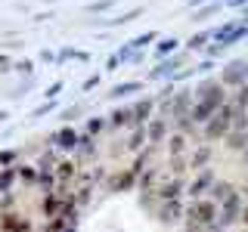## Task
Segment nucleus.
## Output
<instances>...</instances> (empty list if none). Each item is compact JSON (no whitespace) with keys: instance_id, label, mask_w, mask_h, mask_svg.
Wrapping results in <instances>:
<instances>
[{"instance_id":"1","label":"nucleus","mask_w":248,"mask_h":232,"mask_svg":"<svg viewBox=\"0 0 248 232\" xmlns=\"http://www.w3.org/2000/svg\"><path fill=\"white\" fill-rule=\"evenodd\" d=\"M223 108V87L217 81H205L196 90V105H192V121L208 124L217 112Z\"/></svg>"},{"instance_id":"2","label":"nucleus","mask_w":248,"mask_h":232,"mask_svg":"<svg viewBox=\"0 0 248 232\" xmlns=\"http://www.w3.org/2000/svg\"><path fill=\"white\" fill-rule=\"evenodd\" d=\"M236 118H239L236 108H232V105H223L220 112H217L214 118L205 124V139H223V136H230V130L236 127Z\"/></svg>"},{"instance_id":"3","label":"nucleus","mask_w":248,"mask_h":232,"mask_svg":"<svg viewBox=\"0 0 248 232\" xmlns=\"http://www.w3.org/2000/svg\"><path fill=\"white\" fill-rule=\"evenodd\" d=\"M217 220V201L211 198H196L189 204V211H186V223H196V226H211Z\"/></svg>"},{"instance_id":"4","label":"nucleus","mask_w":248,"mask_h":232,"mask_svg":"<svg viewBox=\"0 0 248 232\" xmlns=\"http://www.w3.org/2000/svg\"><path fill=\"white\" fill-rule=\"evenodd\" d=\"M223 84H230V87H239V84H248V62L245 59H236L230 62L227 68H223Z\"/></svg>"},{"instance_id":"5","label":"nucleus","mask_w":248,"mask_h":232,"mask_svg":"<svg viewBox=\"0 0 248 232\" xmlns=\"http://www.w3.org/2000/svg\"><path fill=\"white\" fill-rule=\"evenodd\" d=\"M0 232H31V223L22 214L6 211V214H0Z\"/></svg>"},{"instance_id":"6","label":"nucleus","mask_w":248,"mask_h":232,"mask_svg":"<svg viewBox=\"0 0 248 232\" xmlns=\"http://www.w3.org/2000/svg\"><path fill=\"white\" fill-rule=\"evenodd\" d=\"M242 217V198H239V192H232V195L223 201V211H220V226H230L232 220H239Z\"/></svg>"},{"instance_id":"7","label":"nucleus","mask_w":248,"mask_h":232,"mask_svg":"<svg viewBox=\"0 0 248 232\" xmlns=\"http://www.w3.org/2000/svg\"><path fill=\"white\" fill-rule=\"evenodd\" d=\"M137 186V170H118V174H112V180H108V192H127Z\"/></svg>"},{"instance_id":"8","label":"nucleus","mask_w":248,"mask_h":232,"mask_svg":"<svg viewBox=\"0 0 248 232\" xmlns=\"http://www.w3.org/2000/svg\"><path fill=\"white\" fill-rule=\"evenodd\" d=\"M180 217H183V207H180V201H161L158 220L165 223V226H170V223H177Z\"/></svg>"},{"instance_id":"9","label":"nucleus","mask_w":248,"mask_h":232,"mask_svg":"<svg viewBox=\"0 0 248 232\" xmlns=\"http://www.w3.org/2000/svg\"><path fill=\"white\" fill-rule=\"evenodd\" d=\"M53 139H56V145H59V149H78V145H81V136H78L72 127H62V130H59V133L53 136Z\"/></svg>"},{"instance_id":"10","label":"nucleus","mask_w":248,"mask_h":232,"mask_svg":"<svg viewBox=\"0 0 248 232\" xmlns=\"http://www.w3.org/2000/svg\"><path fill=\"white\" fill-rule=\"evenodd\" d=\"M211 186H214V174H211V170H205V174H199L196 183L189 186V195L192 198H202V192H208Z\"/></svg>"},{"instance_id":"11","label":"nucleus","mask_w":248,"mask_h":232,"mask_svg":"<svg viewBox=\"0 0 248 232\" xmlns=\"http://www.w3.org/2000/svg\"><path fill=\"white\" fill-rule=\"evenodd\" d=\"M152 99H140V102L134 105V127H143L146 121H149V115H152Z\"/></svg>"},{"instance_id":"12","label":"nucleus","mask_w":248,"mask_h":232,"mask_svg":"<svg viewBox=\"0 0 248 232\" xmlns=\"http://www.w3.org/2000/svg\"><path fill=\"white\" fill-rule=\"evenodd\" d=\"M78 176V164L75 161H62V164H56V180L65 186V183H72Z\"/></svg>"},{"instance_id":"13","label":"nucleus","mask_w":248,"mask_h":232,"mask_svg":"<svg viewBox=\"0 0 248 232\" xmlns=\"http://www.w3.org/2000/svg\"><path fill=\"white\" fill-rule=\"evenodd\" d=\"M183 192V180H170V183H165L158 189V198L161 201H177V195Z\"/></svg>"},{"instance_id":"14","label":"nucleus","mask_w":248,"mask_h":232,"mask_svg":"<svg viewBox=\"0 0 248 232\" xmlns=\"http://www.w3.org/2000/svg\"><path fill=\"white\" fill-rule=\"evenodd\" d=\"M165 133H168V124H165V118L152 121L149 127H146V136H149V143H161V139H165Z\"/></svg>"},{"instance_id":"15","label":"nucleus","mask_w":248,"mask_h":232,"mask_svg":"<svg viewBox=\"0 0 248 232\" xmlns=\"http://www.w3.org/2000/svg\"><path fill=\"white\" fill-rule=\"evenodd\" d=\"M16 180H19V170H16V167H0V195L10 192Z\"/></svg>"},{"instance_id":"16","label":"nucleus","mask_w":248,"mask_h":232,"mask_svg":"<svg viewBox=\"0 0 248 232\" xmlns=\"http://www.w3.org/2000/svg\"><path fill=\"white\" fill-rule=\"evenodd\" d=\"M124 124L134 127V108H115L112 112V127H124Z\"/></svg>"},{"instance_id":"17","label":"nucleus","mask_w":248,"mask_h":232,"mask_svg":"<svg viewBox=\"0 0 248 232\" xmlns=\"http://www.w3.org/2000/svg\"><path fill=\"white\" fill-rule=\"evenodd\" d=\"M16 170H19V180H22V183H28V186H34V183H37V176H41V170L31 167V164H16Z\"/></svg>"},{"instance_id":"18","label":"nucleus","mask_w":248,"mask_h":232,"mask_svg":"<svg viewBox=\"0 0 248 232\" xmlns=\"http://www.w3.org/2000/svg\"><path fill=\"white\" fill-rule=\"evenodd\" d=\"M232 192H236V189H232L230 183H214L211 186V201H227Z\"/></svg>"},{"instance_id":"19","label":"nucleus","mask_w":248,"mask_h":232,"mask_svg":"<svg viewBox=\"0 0 248 232\" xmlns=\"http://www.w3.org/2000/svg\"><path fill=\"white\" fill-rule=\"evenodd\" d=\"M143 139H149V136H146V127H137V130H134V136L127 139V145H124V149H127V152H137L140 145H143Z\"/></svg>"},{"instance_id":"20","label":"nucleus","mask_w":248,"mask_h":232,"mask_svg":"<svg viewBox=\"0 0 248 232\" xmlns=\"http://www.w3.org/2000/svg\"><path fill=\"white\" fill-rule=\"evenodd\" d=\"M140 87H143L140 81H130V84H118V87H115L112 93H108V96H112V99H118V96H124V93H134V90H140Z\"/></svg>"},{"instance_id":"21","label":"nucleus","mask_w":248,"mask_h":232,"mask_svg":"<svg viewBox=\"0 0 248 232\" xmlns=\"http://www.w3.org/2000/svg\"><path fill=\"white\" fill-rule=\"evenodd\" d=\"M208 158H211V149H208V145H202V149H199L196 155H192V164H189V167H196V170H199V167L205 164Z\"/></svg>"},{"instance_id":"22","label":"nucleus","mask_w":248,"mask_h":232,"mask_svg":"<svg viewBox=\"0 0 248 232\" xmlns=\"http://www.w3.org/2000/svg\"><path fill=\"white\" fill-rule=\"evenodd\" d=\"M168 143H170V155H177V152H183V149H186V136H183V133L170 136Z\"/></svg>"},{"instance_id":"23","label":"nucleus","mask_w":248,"mask_h":232,"mask_svg":"<svg viewBox=\"0 0 248 232\" xmlns=\"http://www.w3.org/2000/svg\"><path fill=\"white\" fill-rule=\"evenodd\" d=\"M208 41H211V31H205V34H196V37L189 41V50H202Z\"/></svg>"},{"instance_id":"24","label":"nucleus","mask_w":248,"mask_h":232,"mask_svg":"<svg viewBox=\"0 0 248 232\" xmlns=\"http://www.w3.org/2000/svg\"><path fill=\"white\" fill-rule=\"evenodd\" d=\"M16 158H19V152H16V149L0 152V167H13V164H16Z\"/></svg>"},{"instance_id":"25","label":"nucleus","mask_w":248,"mask_h":232,"mask_svg":"<svg viewBox=\"0 0 248 232\" xmlns=\"http://www.w3.org/2000/svg\"><path fill=\"white\" fill-rule=\"evenodd\" d=\"M177 65H180V59H170V62H165L161 68H155L152 77H165V74H170V68H177Z\"/></svg>"},{"instance_id":"26","label":"nucleus","mask_w":248,"mask_h":232,"mask_svg":"<svg viewBox=\"0 0 248 232\" xmlns=\"http://www.w3.org/2000/svg\"><path fill=\"white\" fill-rule=\"evenodd\" d=\"M227 145H230V149H242V145H245V133H232V130H230Z\"/></svg>"},{"instance_id":"27","label":"nucleus","mask_w":248,"mask_h":232,"mask_svg":"<svg viewBox=\"0 0 248 232\" xmlns=\"http://www.w3.org/2000/svg\"><path fill=\"white\" fill-rule=\"evenodd\" d=\"M103 127H106V121H103V118H99V121H90V124H87V133L93 136V133H99Z\"/></svg>"},{"instance_id":"28","label":"nucleus","mask_w":248,"mask_h":232,"mask_svg":"<svg viewBox=\"0 0 248 232\" xmlns=\"http://www.w3.org/2000/svg\"><path fill=\"white\" fill-rule=\"evenodd\" d=\"M174 46H177V41H174V37H168V41H161L158 53H170V50H174Z\"/></svg>"},{"instance_id":"29","label":"nucleus","mask_w":248,"mask_h":232,"mask_svg":"<svg viewBox=\"0 0 248 232\" xmlns=\"http://www.w3.org/2000/svg\"><path fill=\"white\" fill-rule=\"evenodd\" d=\"M78 115H81V108H68V112H62V118H65V121H75Z\"/></svg>"},{"instance_id":"30","label":"nucleus","mask_w":248,"mask_h":232,"mask_svg":"<svg viewBox=\"0 0 248 232\" xmlns=\"http://www.w3.org/2000/svg\"><path fill=\"white\" fill-rule=\"evenodd\" d=\"M152 37H155V34H143V37H137V41H134V46H146V44L152 41Z\"/></svg>"},{"instance_id":"31","label":"nucleus","mask_w":248,"mask_h":232,"mask_svg":"<svg viewBox=\"0 0 248 232\" xmlns=\"http://www.w3.org/2000/svg\"><path fill=\"white\" fill-rule=\"evenodd\" d=\"M186 232H205L202 226H196V223H186Z\"/></svg>"},{"instance_id":"32","label":"nucleus","mask_w":248,"mask_h":232,"mask_svg":"<svg viewBox=\"0 0 248 232\" xmlns=\"http://www.w3.org/2000/svg\"><path fill=\"white\" fill-rule=\"evenodd\" d=\"M239 220H242L245 226H248V207H242V217H239Z\"/></svg>"},{"instance_id":"33","label":"nucleus","mask_w":248,"mask_h":232,"mask_svg":"<svg viewBox=\"0 0 248 232\" xmlns=\"http://www.w3.org/2000/svg\"><path fill=\"white\" fill-rule=\"evenodd\" d=\"M62 232H78V229H62Z\"/></svg>"},{"instance_id":"34","label":"nucleus","mask_w":248,"mask_h":232,"mask_svg":"<svg viewBox=\"0 0 248 232\" xmlns=\"http://www.w3.org/2000/svg\"><path fill=\"white\" fill-rule=\"evenodd\" d=\"M245 22H248V10H245Z\"/></svg>"},{"instance_id":"35","label":"nucleus","mask_w":248,"mask_h":232,"mask_svg":"<svg viewBox=\"0 0 248 232\" xmlns=\"http://www.w3.org/2000/svg\"><path fill=\"white\" fill-rule=\"evenodd\" d=\"M245 96H248V87H245Z\"/></svg>"},{"instance_id":"36","label":"nucleus","mask_w":248,"mask_h":232,"mask_svg":"<svg viewBox=\"0 0 248 232\" xmlns=\"http://www.w3.org/2000/svg\"><path fill=\"white\" fill-rule=\"evenodd\" d=\"M245 192H248V189H245Z\"/></svg>"}]
</instances>
